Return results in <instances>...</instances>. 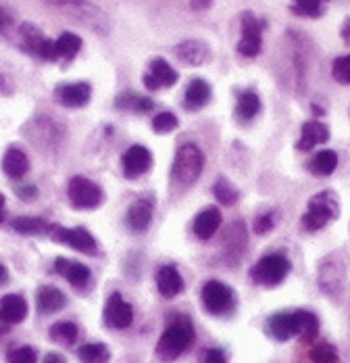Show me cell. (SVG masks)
Masks as SVG:
<instances>
[{"label": "cell", "instance_id": "6da1fadb", "mask_svg": "<svg viewBox=\"0 0 350 363\" xmlns=\"http://www.w3.org/2000/svg\"><path fill=\"white\" fill-rule=\"evenodd\" d=\"M196 332L192 322L186 315H177L171 320V324L163 330L159 342H157V357L161 362L171 363L179 359L186 351H190V347L194 345Z\"/></svg>", "mask_w": 350, "mask_h": 363}, {"label": "cell", "instance_id": "7a4b0ae2", "mask_svg": "<svg viewBox=\"0 0 350 363\" xmlns=\"http://www.w3.org/2000/svg\"><path fill=\"white\" fill-rule=\"evenodd\" d=\"M205 169V152L196 145H184L177 148L171 165V182L175 186H192L203 176Z\"/></svg>", "mask_w": 350, "mask_h": 363}, {"label": "cell", "instance_id": "3957f363", "mask_svg": "<svg viewBox=\"0 0 350 363\" xmlns=\"http://www.w3.org/2000/svg\"><path fill=\"white\" fill-rule=\"evenodd\" d=\"M292 269L290 259L283 253H269L261 257L252 267H250V280L259 286H280L281 282L288 278Z\"/></svg>", "mask_w": 350, "mask_h": 363}, {"label": "cell", "instance_id": "277c9868", "mask_svg": "<svg viewBox=\"0 0 350 363\" xmlns=\"http://www.w3.org/2000/svg\"><path fill=\"white\" fill-rule=\"evenodd\" d=\"M338 216H340L338 194L332 190H323L315 196H311L307 213L303 216V228L309 232H317L325 228L332 219H338Z\"/></svg>", "mask_w": 350, "mask_h": 363}, {"label": "cell", "instance_id": "5b68a950", "mask_svg": "<svg viewBox=\"0 0 350 363\" xmlns=\"http://www.w3.org/2000/svg\"><path fill=\"white\" fill-rule=\"evenodd\" d=\"M67 196H69L71 205L75 209H96L103 205L105 201V192L103 188L90 178L84 176H73L67 184Z\"/></svg>", "mask_w": 350, "mask_h": 363}, {"label": "cell", "instance_id": "8992f818", "mask_svg": "<svg viewBox=\"0 0 350 363\" xmlns=\"http://www.w3.org/2000/svg\"><path fill=\"white\" fill-rule=\"evenodd\" d=\"M201 298H203V305L210 315H227L236 307L234 289L227 286L225 282H219V280H209L201 291Z\"/></svg>", "mask_w": 350, "mask_h": 363}, {"label": "cell", "instance_id": "52a82bcc", "mask_svg": "<svg viewBox=\"0 0 350 363\" xmlns=\"http://www.w3.org/2000/svg\"><path fill=\"white\" fill-rule=\"evenodd\" d=\"M240 28H242V36L238 42V52L246 59H254L263 48V30L267 28V21L246 11L240 17Z\"/></svg>", "mask_w": 350, "mask_h": 363}, {"label": "cell", "instance_id": "ba28073f", "mask_svg": "<svg viewBox=\"0 0 350 363\" xmlns=\"http://www.w3.org/2000/svg\"><path fill=\"white\" fill-rule=\"evenodd\" d=\"M48 236L55 238V240L61 242V245H67L71 249L79 251V253L96 255V251H98L96 238H94L86 228H63V225L50 223Z\"/></svg>", "mask_w": 350, "mask_h": 363}, {"label": "cell", "instance_id": "9c48e42d", "mask_svg": "<svg viewBox=\"0 0 350 363\" xmlns=\"http://www.w3.org/2000/svg\"><path fill=\"white\" fill-rule=\"evenodd\" d=\"M19 44L26 52L34 55L42 61H57V50H55V40H48L35 26L32 23H23L17 30Z\"/></svg>", "mask_w": 350, "mask_h": 363}, {"label": "cell", "instance_id": "30bf717a", "mask_svg": "<svg viewBox=\"0 0 350 363\" xmlns=\"http://www.w3.org/2000/svg\"><path fill=\"white\" fill-rule=\"evenodd\" d=\"M103 318H105V324L108 328H113V330H125V328L132 326V322H134V307L119 292H113L106 298Z\"/></svg>", "mask_w": 350, "mask_h": 363}, {"label": "cell", "instance_id": "8fae6325", "mask_svg": "<svg viewBox=\"0 0 350 363\" xmlns=\"http://www.w3.org/2000/svg\"><path fill=\"white\" fill-rule=\"evenodd\" d=\"M121 165H123V174L128 180H136L144 176L150 165H152V152L142 145L130 146L123 157H121Z\"/></svg>", "mask_w": 350, "mask_h": 363}, {"label": "cell", "instance_id": "7c38bea8", "mask_svg": "<svg viewBox=\"0 0 350 363\" xmlns=\"http://www.w3.org/2000/svg\"><path fill=\"white\" fill-rule=\"evenodd\" d=\"M55 96L63 107L79 109L90 103L92 86L88 82H73V84H59L55 88Z\"/></svg>", "mask_w": 350, "mask_h": 363}, {"label": "cell", "instance_id": "4fadbf2b", "mask_svg": "<svg viewBox=\"0 0 350 363\" xmlns=\"http://www.w3.org/2000/svg\"><path fill=\"white\" fill-rule=\"evenodd\" d=\"M179 75L165 59H152L148 65V72L144 73V86L148 90H159V88H171L177 84Z\"/></svg>", "mask_w": 350, "mask_h": 363}, {"label": "cell", "instance_id": "5bb4252c", "mask_svg": "<svg viewBox=\"0 0 350 363\" xmlns=\"http://www.w3.org/2000/svg\"><path fill=\"white\" fill-rule=\"evenodd\" d=\"M55 272L65 278L69 282L71 286L75 289H84L90 278H92V272L88 265L79 263V261H73V259H67V257H57L55 259Z\"/></svg>", "mask_w": 350, "mask_h": 363}, {"label": "cell", "instance_id": "9a60e30c", "mask_svg": "<svg viewBox=\"0 0 350 363\" xmlns=\"http://www.w3.org/2000/svg\"><path fill=\"white\" fill-rule=\"evenodd\" d=\"M152 213H154V199L152 196H140L134 201L128 209L125 221L130 230L134 232H146L152 223Z\"/></svg>", "mask_w": 350, "mask_h": 363}, {"label": "cell", "instance_id": "2e32d148", "mask_svg": "<svg viewBox=\"0 0 350 363\" xmlns=\"http://www.w3.org/2000/svg\"><path fill=\"white\" fill-rule=\"evenodd\" d=\"M28 318V301L21 294H4L0 298V324L15 326Z\"/></svg>", "mask_w": 350, "mask_h": 363}, {"label": "cell", "instance_id": "e0dca14e", "mask_svg": "<svg viewBox=\"0 0 350 363\" xmlns=\"http://www.w3.org/2000/svg\"><path fill=\"white\" fill-rule=\"evenodd\" d=\"M175 57L186 65H205L209 61V46L201 40H186L175 46Z\"/></svg>", "mask_w": 350, "mask_h": 363}, {"label": "cell", "instance_id": "ac0fdd59", "mask_svg": "<svg viewBox=\"0 0 350 363\" xmlns=\"http://www.w3.org/2000/svg\"><path fill=\"white\" fill-rule=\"evenodd\" d=\"M67 305V296L57 286H40L35 292V307L42 315H52Z\"/></svg>", "mask_w": 350, "mask_h": 363}, {"label": "cell", "instance_id": "d6986e66", "mask_svg": "<svg viewBox=\"0 0 350 363\" xmlns=\"http://www.w3.org/2000/svg\"><path fill=\"white\" fill-rule=\"evenodd\" d=\"M210 94H213V90H210L209 82L203 77H194L184 92V107L188 111L203 109L209 105Z\"/></svg>", "mask_w": 350, "mask_h": 363}, {"label": "cell", "instance_id": "ffe728a7", "mask_svg": "<svg viewBox=\"0 0 350 363\" xmlns=\"http://www.w3.org/2000/svg\"><path fill=\"white\" fill-rule=\"evenodd\" d=\"M329 140V128L321 121H307L303 123V130H300V140L296 143V148L300 152H307L311 148H315L317 145H325Z\"/></svg>", "mask_w": 350, "mask_h": 363}, {"label": "cell", "instance_id": "44dd1931", "mask_svg": "<svg viewBox=\"0 0 350 363\" xmlns=\"http://www.w3.org/2000/svg\"><path fill=\"white\" fill-rule=\"evenodd\" d=\"M265 334L278 342H286L294 336V311H280L273 313L265 322Z\"/></svg>", "mask_w": 350, "mask_h": 363}, {"label": "cell", "instance_id": "7402d4cb", "mask_svg": "<svg viewBox=\"0 0 350 363\" xmlns=\"http://www.w3.org/2000/svg\"><path fill=\"white\" fill-rule=\"evenodd\" d=\"M221 225V211L217 207H207L203 209L192 223V230L198 240H210Z\"/></svg>", "mask_w": 350, "mask_h": 363}, {"label": "cell", "instance_id": "603a6c76", "mask_svg": "<svg viewBox=\"0 0 350 363\" xmlns=\"http://www.w3.org/2000/svg\"><path fill=\"white\" fill-rule=\"evenodd\" d=\"M2 172L9 178H13V180L23 178L30 172V159H28V155L21 148H17V146L6 148V152L2 157Z\"/></svg>", "mask_w": 350, "mask_h": 363}, {"label": "cell", "instance_id": "cb8c5ba5", "mask_svg": "<svg viewBox=\"0 0 350 363\" xmlns=\"http://www.w3.org/2000/svg\"><path fill=\"white\" fill-rule=\"evenodd\" d=\"M157 289L165 298H174L184 291V278L175 265H163L157 272Z\"/></svg>", "mask_w": 350, "mask_h": 363}, {"label": "cell", "instance_id": "d4e9b609", "mask_svg": "<svg viewBox=\"0 0 350 363\" xmlns=\"http://www.w3.org/2000/svg\"><path fill=\"white\" fill-rule=\"evenodd\" d=\"M317 332H319V320L315 313L307 309L294 311V336H298L305 342H311L317 338Z\"/></svg>", "mask_w": 350, "mask_h": 363}, {"label": "cell", "instance_id": "484cf974", "mask_svg": "<svg viewBox=\"0 0 350 363\" xmlns=\"http://www.w3.org/2000/svg\"><path fill=\"white\" fill-rule=\"evenodd\" d=\"M309 172L313 176L319 178H325V176H332L338 167V152L332 150V148H325V150H319L317 155L311 157V161L307 163Z\"/></svg>", "mask_w": 350, "mask_h": 363}, {"label": "cell", "instance_id": "4316f807", "mask_svg": "<svg viewBox=\"0 0 350 363\" xmlns=\"http://www.w3.org/2000/svg\"><path fill=\"white\" fill-rule=\"evenodd\" d=\"M261 113V99L254 90H244L236 101V117L240 123H250Z\"/></svg>", "mask_w": 350, "mask_h": 363}, {"label": "cell", "instance_id": "83f0119b", "mask_svg": "<svg viewBox=\"0 0 350 363\" xmlns=\"http://www.w3.org/2000/svg\"><path fill=\"white\" fill-rule=\"evenodd\" d=\"M115 107L121 111H130V113H150L154 109V103L148 96H142L136 92H123L117 96Z\"/></svg>", "mask_w": 350, "mask_h": 363}, {"label": "cell", "instance_id": "f1b7e54d", "mask_svg": "<svg viewBox=\"0 0 350 363\" xmlns=\"http://www.w3.org/2000/svg\"><path fill=\"white\" fill-rule=\"evenodd\" d=\"M81 38L73 32H65L55 40V50H57V59H63V61H73L79 50H81Z\"/></svg>", "mask_w": 350, "mask_h": 363}, {"label": "cell", "instance_id": "f546056e", "mask_svg": "<svg viewBox=\"0 0 350 363\" xmlns=\"http://www.w3.org/2000/svg\"><path fill=\"white\" fill-rule=\"evenodd\" d=\"M11 228L21 234V236H34V234H48L50 223L44 221L42 218H32V216H23V218H15L11 221Z\"/></svg>", "mask_w": 350, "mask_h": 363}, {"label": "cell", "instance_id": "4dcf8cb0", "mask_svg": "<svg viewBox=\"0 0 350 363\" xmlns=\"http://www.w3.org/2000/svg\"><path fill=\"white\" fill-rule=\"evenodd\" d=\"M42 2L52 4V6H57V9H65V11H71V13H79V15H84L86 19H88V17H98V19H103V13L96 11L88 0H42Z\"/></svg>", "mask_w": 350, "mask_h": 363}, {"label": "cell", "instance_id": "1f68e13d", "mask_svg": "<svg viewBox=\"0 0 350 363\" xmlns=\"http://www.w3.org/2000/svg\"><path fill=\"white\" fill-rule=\"evenodd\" d=\"M77 357L81 363H108L111 351L103 342H88L77 351Z\"/></svg>", "mask_w": 350, "mask_h": 363}, {"label": "cell", "instance_id": "d6a6232c", "mask_svg": "<svg viewBox=\"0 0 350 363\" xmlns=\"http://www.w3.org/2000/svg\"><path fill=\"white\" fill-rule=\"evenodd\" d=\"M213 196L221 205H225V207H232V205H236L240 201V192L230 184V180H225V178L215 180V184H213Z\"/></svg>", "mask_w": 350, "mask_h": 363}, {"label": "cell", "instance_id": "836d02e7", "mask_svg": "<svg viewBox=\"0 0 350 363\" xmlns=\"http://www.w3.org/2000/svg\"><path fill=\"white\" fill-rule=\"evenodd\" d=\"M79 336V330L73 322H57L50 326V338L59 345H65V347H71Z\"/></svg>", "mask_w": 350, "mask_h": 363}, {"label": "cell", "instance_id": "e575fe53", "mask_svg": "<svg viewBox=\"0 0 350 363\" xmlns=\"http://www.w3.org/2000/svg\"><path fill=\"white\" fill-rule=\"evenodd\" d=\"M309 357L313 363H338L340 357H338V349L329 342H317L311 347L309 351Z\"/></svg>", "mask_w": 350, "mask_h": 363}, {"label": "cell", "instance_id": "d590c367", "mask_svg": "<svg viewBox=\"0 0 350 363\" xmlns=\"http://www.w3.org/2000/svg\"><path fill=\"white\" fill-rule=\"evenodd\" d=\"M325 0H292L290 9L294 15L300 17H321Z\"/></svg>", "mask_w": 350, "mask_h": 363}, {"label": "cell", "instance_id": "8d00e7d4", "mask_svg": "<svg viewBox=\"0 0 350 363\" xmlns=\"http://www.w3.org/2000/svg\"><path fill=\"white\" fill-rule=\"evenodd\" d=\"M175 128H177V117L171 111H163V113H157L152 117V130L157 134H169Z\"/></svg>", "mask_w": 350, "mask_h": 363}, {"label": "cell", "instance_id": "74e56055", "mask_svg": "<svg viewBox=\"0 0 350 363\" xmlns=\"http://www.w3.org/2000/svg\"><path fill=\"white\" fill-rule=\"evenodd\" d=\"M332 75L338 84L350 86V55L338 57L332 65Z\"/></svg>", "mask_w": 350, "mask_h": 363}, {"label": "cell", "instance_id": "f35d334b", "mask_svg": "<svg viewBox=\"0 0 350 363\" xmlns=\"http://www.w3.org/2000/svg\"><path fill=\"white\" fill-rule=\"evenodd\" d=\"M35 359L38 355L34 347H17L6 355V363H35Z\"/></svg>", "mask_w": 350, "mask_h": 363}, {"label": "cell", "instance_id": "ab89813d", "mask_svg": "<svg viewBox=\"0 0 350 363\" xmlns=\"http://www.w3.org/2000/svg\"><path fill=\"white\" fill-rule=\"evenodd\" d=\"M273 225H276V211H263L252 221V230L256 234H267L273 230Z\"/></svg>", "mask_w": 350, "mask_h": 363}, {"label": "cell", "instance_id": "60d3db41", "mask_svg": "<svg viewBox=\"0 0 350 363\" xmlns=\"http://www.w3.org/2000/svg\"><path fill=\"white\" fill-rule=\"evenodd\" d=\"M201 363H227V357L221 349H207Z\"/></svg>", "mask_w": 350, "mask_h": 363}, {"label": "cell", "instance_id": "b9f144b4", "mask_svg": "<svg viewBox=\"0 0 350 363\" xmlns=\"http://www.w3.org/2000/svg\"><path fill=\"white\" fill-rule=\"evenodd\" d=\"M15 192L23 199V201H34V196H38V188L34 184H21L15 188Z\"/></svg>", "mask_w": 350, "mask_h": 363}, {"label": "cell", "instance_id": "7bdbcfd3", "mask_svg": "<svg viewBox=\"0 0 350 363\" xmlns=\"http://www.w3.org/2000/svg\"><path fill=\"white\" fill-rule=\"evenodd\" d=\"M210 4H213V0H190V6L194 11H207L210 9Z\"/></svg>", "mask_w": 350, "mask_h": 363}, {"label": "cell", "instance_id": "ee69618b", "mask_svg": "<svg viewBox=\"0 0 350 363\" xmlns=\"http://www.w3.org/2000/svg\"><path fill=\"white\" fill-rule=\"evenodd\" d=\"M9 26H11V17H9V13L0 6V32H4Z\"/></svg>", "mask_w": 350, "mask_h": 363}, {"label": "cell", "instance_id": "f6af8a7d", "mask_svg": "<svg viewBox=\"0 0 350 363\" xmlns=\"http://www.w3.org/2000/svg\"><path fill=\"white\" fill-rule=\"evenodd\" d=\"M42 363H67V362H65V357H63L61 353H48Z\"/></svg>", "mask_w": 350, "mask_h": 363}, {"label": "cell", "instance_id": "bcb514c9", "mask_svg": "<svg viewBox=\"0 0 350 363\" xmlns=\"http://www.w3.org/2000/svg\"><path fill=\"white\" fill-rule=\"evenodd\" d=\"M6 218V199H4V194H0V223L4 221Z\"/></svg>", "mask_w": 350, "mask_h": 363}, {"label": "cell", "instance_id": "7dc6e473", "mask_svg": "<svg viewBox=\"0 0 350 363\" xmlns=\"http://www.w3.org/2000/svg\"><path fill=\"white\" fill-rule=\"evenodd\" d=\"M6 282H9V272H6V267L0 263V286L6 284Z\"/></svg>", "mask_w": 350, "mask_h": 363}, {"label": "cell", "instance_id": "c3c4849f", "mask_svg": "<svg viewBox=\"0 0 350 363\" xmlns=\"http://www.w3.org/2000/svg\"><path fill=\"white\" fill-rule=\"evenodd\" d=\"M342 34H344V38H346V40H350V19H349V21H346V26H344Z\"/></svg>", "mask_w": 350, "mask_h": 363}]
</instances>
